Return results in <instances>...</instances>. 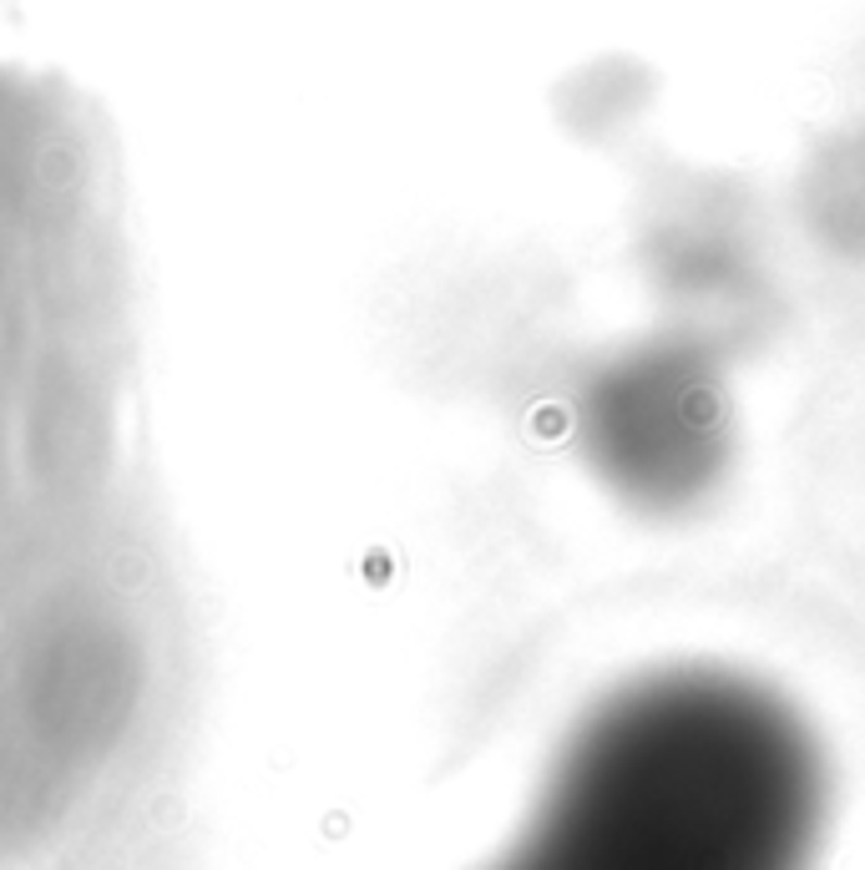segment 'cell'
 Wrapping results in <instances>:
<instances>
[{
  "label": "cell",
  "instance_id": "obj_1",
  "mask_svg": "<svg viewBox=\"0 0 865 870\" xmlns=\"http://www.w3.org/2000/svg\"><path fill=\"white\" fill-rule=\"evenodd\" d=\"M203 607L147 456L117 137L0 66V790L72 795L203 704Z\"/></svg>",
  "mask_w": 865,
  "mask_h": 870
},
{
  "label": "cell",
  "instance_id": "obj_2",
  "mask_svg": "<svg viewBox=\"0 0 865 870\" xmlns=\"http://www.w3.org/2000/svg\"><path fill=\"white\" fill-rule=\"evenodd\" d=\"M825 765L744 683H638L567 739L527 820L481 870H810Z\"/></svg>",
  "mask_w": 865,
  "mask_h": 870
}]
</instances>
